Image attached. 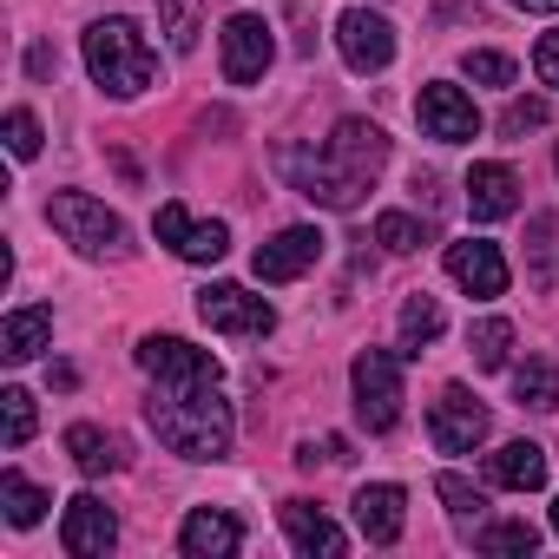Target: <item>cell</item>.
Returning <instances> with one entry per match:
<instances>
[{
  "label": "cell",
  "mask_w": 559,
  "mask_h": 559,
  "mask_svg": "<svg viewBox=\"0 0 559 559\" xmlns=\"http://www.w3.org/2000/svg\"><path fill=\"white\" fill-rule=\"evenodd\" d=\"M284 533H290V546L297 552H323V559H343L349 552V539H343V526L323 513V507H310V500H284Z\"/></svg>",
  "instance_id": "cell-18"
},
{
  "label": "cell",
  "mask_w": 559,
  "mask_h": 559,
  "mask_svg": "<svg viewBox=\"0 0 559 559\" xmlns=\"http://www.w3.org/2000/svg\"><path fill=\"white\" fill-rule=\"evenodd\" d=\"M0 441L8 448L34 441V395L27 389H0Z\"/></svg>",
  "instance_id": "cell-28"
},
{
  "label": "cell",
  "mask_w": 559,
  "mask_h": 559,
  "mask_svg": "<svg viewBox=\"0 0 559 559\" xmlns=\"http://www.w3.org/2000/svg\"><path fill=\"white\" fill-rule=\"evenodd\" d=\"M382 158H389L382 126H369V119H336V132L323 139V152L284 145V152H276V171H284L310 204H323V211H356L362 191H369V178L382 171Z\"/></svg>",
  "instance_id": "cell-1"
},
{
  "label": "cell",
  "mask_w": 559,
  "mask_h": 559,
  "mask_svg": "<svg viewBox=\"0 0 559 559\" xmlns=\"http://www.w3.org/2000/svg\"><path fill=\"white\" fill-rule=\"evenodd\" d=\"M152 230H158V243H171L185 263H217V257L230 250V230H224L217 217H211V224L191 217L185 204H158V224H152Z\"/></svg>",
  "instance_id": "cell-13"
},
{
  "label": "cell",
  "mask_w": 559,
  "mask_h": 559,
  "mask_svg": "<svg viewBox=\"0 0 559 559\" xmlns=\"http://www.w3.org/2000/svg\"><path fill=\"white\" fill-rule=\"evenodd\" d=\"M435 493H441V500H448V513H461V520H467V513L480 520V507H487V493H480L474 480H461V474H441V480H435Z\"/></svg>",
  "instance_id": "cell-31"
},
{
  "label": "cell",
  "mask_w": 559,
  "mask_h": 559,
  "mask_svg": "<svg viewBox=\"0 0 559 559\" xmlns=\"http://www.w3.org/2000/svg\"><path fill=\"white\" fill-rule=\"evenodd\" d=\"M47 224H53L80 257H112V250L126 243L119 211H106V204L86 198V191H53V198H47Z\"/></svg>",
  "instance_id": "cell-4"
},
{
  "label": "cell",
  "mask_w": 559,
  "mask_h": 559,
  "mask_svg": "<svg viewBox=\"0 0 559 559\" xmlns=\"http://www.w3.org/2000/svg\"><path fill=\"white\" fill-rule=\"evenodd\" d=\"M86 73L112 93V99H139L152 80H158V53L145 47V34L112 14V21H93L86 27Z\"/></svg>",
  "instance_id": "cell-3"
},
{
  "label": "cell",
  "mask_w": 559,
  "mask_h": 559,
  "mask_svg": "<svg viewBox=\"0 0 559 559\" xmlns=\"http://www.w3.org/2000/svg\"><path fill=\"white\" fill-rule=\"evenodd\" d=\"M217 47H224V80L230 86H257L270 73V60H276V40H270V27L257 14H230Z\"/></svg>",
  "instance_id": "cell-6"
},
{
  "label": "cell",
  "mask_w": 559,
  "mask_h": 559,
  "mask_svg": "<svg viewBox=\"0 0 559 559\" xmlns=\"http://www.w3.org/2000/svg\"><path fill=\"white\" fill-rule=\"evenodd\" d=\"M552 533H559V500H552Z\"/></svg>",
  "instance_id": "cell-39"
},
{
  "label": "cell",
  "mask_w": 559,
  "mask_h": 559,
  "mask_svg": "<svg viewBox=\"0 0 559 559\" xmlns=\"http://www.w3.org/2000/svg\"><path fill=\"white\" fill-rule=\"evenodd\" d=\"M441 336V304L435 297H408L402 304V356H421Z\"/></svg>",
  "instance_id": "cell-26"
},
{
  "label": "cell",
  "mask_w": 559,
  "mask_h": 559,
  "mask_svg": "<svg viewBox=\"0 0 559 559\" xmlns=\"http://www.w3.org/2000/svg\"><path fill=\"white\" fill-rule=\"evenodd\" d=\"M198 21H204V0H158V27H165L171 53L198 47Z\"/></svg>",
  "instance_id": "cell-27"
},
{
  "label": "cell",
  "mask_w": 559,
  "mask_h": 559,
  "mask_svg": "<svg viewBox=\"0 0 559 559\" xmlns=\"http://www.w3.org/2000/svg\"><path fill=\"white\" fill-rule=\"evenodd\" d=\"M47 336H53V310H14L8 323H0V356L8 362H34L40 349H47Z\"/></svg>",
  "instance_id": "cell-22"
},
{
  "label": "cell",
  "mask_w": 559,
  "mask_h": 559,
  "mask_svg": "<svg viewBox=\"0 0 559 559\" xmlns=\"http://www.w3.org/2000/svg\"><path fill=\"white\" fill-rule=\"evenodd\" d=\"M67 454H73V467L93 474V480L126 467V441L106 435V428H93V421H73V428H67Z\"/></svg>",
  "instance_id": "cell-21"
},
{
  "label": "cell",
  "mask_w": 559,
  "mask_h": 559,
  "mask_svg": "<svg viewBox=\"0 0 559 559\" xmlns=\"http://www.w3.org/2000/svg\"><path fill=\"white\" fill-rule=\"evenodd\" d=\"M356 526H362V539H369V546H395V539H402V526H408V493H402L395 480L362 487V493H356Z\"/></svg>",
  "instance_id": "cell-16"
},
{
  "label": "cell",
  "mask_w": 559,
  "mask_h": 559,
  "mask_svg": "<svg viewBox=\"0 0 559 559\" xmlns=\"http://www.w3.org/2000/svg\"><path fill=\"white\" fill-rule=\"evenodd\" d=\"M513 8H526V14H559V0H513Z\"/></svg>",
  "instance_id": "cell-38"
},
{
  "label": "cell",
  "mask_w": 559,
  "mask_h": 559,
  "mask_svg": "<svg viewBox=\"0 0 559 559\" xmlns=\"http://www.w3.org/2000/svg\"><path fill=\"white\" fill-rule=\"evenodd\" d=\"M428 435L441 454H474L487 441V408L467 389H441V402L428 408Z\"/></svg>",
  "instance_id": "cell-11"
},
{
  "label": "cell",
  "mask_w": 559,
  "mask_h": 559,
  "mask_svg": "<svg viewBox=\"0 0 559 559\" xmlns=\"http://www.w3.org/2000/svg\"><path fill=\"white\" fill-rule=\"evenodd\" d=\"M487 480L507 487V493L546 487V448H539V441H507V448H493V454H487Z\"/></svg>",
  "instance_id": "cell-20"
},
{
  "label": "cell",
  "mask_w": 559,
  "mask_h": 559,
  "mask_svg": "<svg viewBox=\"0 0 559 559\" xmlns=\"http://www.w3.org/2000/svg\"><path fill=\"white\" fill-rule=\"evenodd\" d=\"M533 237H539L533 243V276H539V284H552V270H559V243H552L559 237V217H533Z\"/></svg>",
  "instance_id": "cell-32"
},
{
  "label": "cell",
  "mask_w": 559,
  "mask_h": 559,
  "mask_svg": "<svg viewBox=\"0 0 559 559\" xmlns=\"http://www.w3.org/2000/svg\"><path fill=\"white\" fill-rule=\"evenodd\" d=\"M198 317H204L217 336H270V330H276V310H270L263 297L237 290V284H211V290H198Z\"/></svg>",
  "instance_id": "cell-8"
},
{
  "label": "cell",
  "mask_w": 559,
  "mask_h": 559,
  "mask_svg": "<svg viewBox=\"0 0 559 559\" xmlns=\"http://www.w3.org/2000/svg\"><path fill=\"white\" fill-rule=\"evenodd\" d=\"M349 382H356V415L369 435H389L402 421V349H362L349 362Z\"/></svg>",
  "instance_id": "cell-5"
},
{
  "label": "cell",
  "mask_w": 559,
  "mask_h": 559,
  "mask_svg": "<svg viewBox=\"0 0 559 559\" xmlns=\"http://www.w3.org/2000/svg\"><path fill=\"white\" fill-rule=\"evenodd\" d=\"M461 73L480 80V86H513V60H507V53H467Z\"/></svg>",
  "instance_id": "cell-34"
},
{
  "label": "cell",
  "mask_w": 559,
  "mask_h": 559,
  "mask_svg": "<svg viewBox=\"0 0 559 559\" xmlns=\"http://www.w3.org/2000/svg\"><path fill=\"white\" fill-rule=\"evenodd\" d=\"M421 237H428V224H415L408 211H382V217H376V243H382V250H395V257L421 250Z\"/></svg>",
  "instance_id": "cell-29"
},
{
  "label": "cell",
  "mask_w": 559,
  "mask_h": 559,
  "mask_svg": "<svg viewBox=\"0 0 559 559\" xmlns=\"http://www.w3.org/2000/svg\"><path fill=\"white\" fill-rule=\"evenodd\" d=\"M27 73L47 80V73H53V47H34V53H27Z\"/></svg>",
  "instance_id": "cell-37"
},
{
  "label": "cell",
  "mask_w": 559,
  "mask_h": 559,
  "mask_svg": "<svg viewBox=\"0 0 559 559\" xmlns=\"http://www.w3.org/2000/svg\"><path fill=\"white\" fill-rule=\"evenodd\" d=\"M317 257H323V230L317 224H290V230H276L270 243H257L250 270H257V284H297Z\"/></svg>",
  "instance_id": "cell-9"
},
{
  "label": "cell",
  "mask_w": 559,
  "mask_h": 559,
  "mask_svg": "<svg viewBox=\"0 0 559 559\" xmlns=\"http://www.w3.org/2000/svg\"><path fill=\"white\" fill-rule=\"evenodd\" d=\"M507 349H513V323H500V317L467 323V356H474V369H507Z\"/></svg>",
  "instance_id": "cell-25"
},
{
  "label": "cell",
  "mask_w": 559,
  "mask_h": 559,
  "mask_svg": "<svg viewBox=\"0 0 559 559\" xmlns=\"http://www.w3.org/2000/svg\"><path fill=\"white\" fill-rule=\"evenodd\" d=\"M0 507H8V526H40V513L53 507L21 467H8V474H0Z\"/></svg>",
  "instance_id": "cell-24"
},
{
  "label": "cell",
  "mask_w": 559,
  "mask_h": 559,
  "mask_svg": "<svg viewBox=\"0 0 559 559\" xmlns=\"http://www.w3.org/2000/svg\"><path fill=\"white\" fill-rule=\"evenodd\" d=\"M467 211H474L480 224L513 217V211H520V178H513V165H474V171H467Z\"/></svg>",
  "instance_id": "cell-19"
},
{
  "label": "cell",
  "mask_w": 559,
  "mask_h": 559,
  "mask_svg": "<svg viewBox=\"0 0 559 559\" xmlns=\"http://www.w3.org/2000/svg\"><path fill=\"white\" fill-rule=\"evenodd\" d=\"M336 47H343L349 73H382V67L395 60V27H389L382 14H369V8H349V14L336 21Z\"/></svg>",
  "instance_id": "cell-12"
},
{
  "label": "cell",
  "mask_w": 559,
  "mask_h": 559,
  "mask_svg": "<svg viewBox=\"0 0 559 559\" xmlns=\"http://www.w3.org/2000/svg\"><path fill=\"white\" fill-rule=\"evenodd\" d=\"M415 119H421V132L441 139V145H467V139H480V112H474V99H467L461 86H448V80H435V86L415 93Z\"/></svg>",
  "instance_id": "cell-7"
},
{
  "label": "cell",
  "mask_w": 559,
  "mask_h": 559,
  "mask_svg": "<svg viewBox=\"0 0 559 559\" xmlns=\"http://www.w3.org/2000/svg\"><path fill=\"white\" fill-rule=\"evenodd\" d=\"M474 546H480V552H533V546H539V526H526V520H500V526H480Z\"/></svg>",
  "instance_id": "cell-30"
},
{
  "label": "cell",
  "mask_w": 559,
  "mask_h": 559,
  "mask_svg": "<svg viewBox=\"0 0 559 559\" xmlns=\"http://www.w3.org/2000/svg\"><path fill=\"white\" fill-rule=\"evenodd\" d=\"M513 402H520V408H539V415L559 408V369H552L546 356H526V362L513 369Z\"/></svg>",
  "instance_id": "cell-23"
},
{
  "label": "cell",
  "mask_w": 559,
  "mask_h": 559,
  "mask_svg": "<svg viewBox=\"0 0 559 559\" xmlns=\"http://www.w3.org/2000/svg\"><path fill=\"white\" fill-rule=\"evenodd\" d=\"M132 356H139V369L152 382H211V376H224L217 356L198 349V343H185V336H145Z\"/></svg>",
  "instance_id": "cell-10"
},
{
  "label": "cell",
  "mask_w": 559,
  "mask_h": 559,
  "mask_svg": "<svg viewBox=\"0 0 559 559\" xmlns=\"http://www.w3.org/2000/svg\"><path fill=\"white\" fill-rule=\"evenodd\" d=\"M8 152H14V158H40V119H34L27 106L8 112Z\"/></svg>",
  "instance_id": "cell-33"
},
{
  "label": "cell",
  "mask_w": 559,
  "mask_h": 559,
  "mask_svg": "<svg viewBox=\"0 0 559 559\" xmlns=\"http://www.w3.org/2000/svg\"><path fill=\"white\" fill-rule=\"evenodd\" d=\"M112 539H119V513H112L99 493H80V500H67L60 546H67L73 559H106V552H112Z\"/></svg>",
  "instance_id": "cell-14"
},
{
  "label": "cell",
  "mask_w": 559,
  "mask_h": 559,
  "mask_svg": "<svg viewBox=\"0 0 559 559\" xmlns=\"http://www.w3.org/2000/svg\"><path fill=\"white\" fill-rule=\"evenodd\" d=\"M243 546V526H237V513H224V507H198L185 526H178V552L185 559H230Z\"/></svg>",
  "instance_id": "cell-17"
},
{
  "label": "cell",
  "mask_w": 559,
  "mask_h": 559,
  "mask_svg": "<svg viewBox=\"0 0 559 559\" xmlns=\"http://www.w3.org/2000/svg\"><path fill=\"white\" fill-rule=\"evenodd\" d=\"M533 73H539L546 86H559V27L539 34V47H533Z\"/></svg>",
  "instance_id": "cell-36"
},
{
  "label": "cell",
  "mask_w": 559,
  "mask_h": 559,
  "mask_svg": "<svg viewBox=\"0 0 559 559\" xmlns=\"http://www.w3.org/2000/svg\"><path fill=\"white\" fill-rule=\"evenodd\" d=\"M145 421L185 461H224L230 435H237L230 402H224V376H211V382H152Z\"/></svg>",
  "instance_id": "cell-2"
},
{
  "label": "cell",
  "mask_w": 559,
  "mask_h": 559,
  "mask_svg": "<svg viewBox=\"0 0 559 559\" xmlns=\"http://www.w3.org/2000/svg\"><path fill=\"white\" fill-rule=\"evenodd\" d=\"M533 126H546V99H513V106H507V119H500V132H507V139H520V132H533Z\"/></svg>",
  "instance_id": "cell-35"
},
{
  "label": "cell",
  "mask_w": 559,
  "mask_h": 559,
  "mask_svg": "<svg viewBox=\"0 0 559 559\" xmlns=\"http://www.w3.org/2000/svg\"><path fill=\"white\" fill-rule=\"evenodd\" d=\"M448 276H454L467 297H507V257H500V243H487V237L448 243Z\"/></svg>",
  "instance_id": "cell-15"
}]
</instances>
